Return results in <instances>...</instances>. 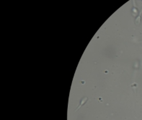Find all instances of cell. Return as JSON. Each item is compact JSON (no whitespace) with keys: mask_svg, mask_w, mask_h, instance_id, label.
<instances>
[{"mask_svg":"<svg viewBox=\"0 0 142 120\" xmlns=\"http://www.w3.org/2000/svg\"><path fill=\"white\" fill-rule=\"evenodd\" d=\"M87 101H88V98H87V97H82V98L80 99L79 104V106H77L76 111L78 110V109H79V107L84 106L85 104H86V103L87 102Z\"/></svg>","mask_w":142,"mask_h":120,"instance_id":"obj_1","label":"cell"}]
</instances>
